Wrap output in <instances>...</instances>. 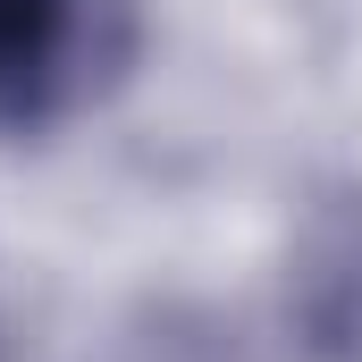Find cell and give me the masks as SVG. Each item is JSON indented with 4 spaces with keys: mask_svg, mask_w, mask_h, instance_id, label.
<instances>
[{
    "mask_svg": "<svg viewBox=\"0 0 362 362\" xmlns=\"http://www.w3.org/2000/svg\"><path fill=\"white\" fill-rule=\"evenodd\" d=\"M135 59L144 0H0V144L93 118Z\"/></svg>",
    "mask_w": 362,
    "mask_h": 362,
    "instance_id": "6da1fadb",
    "label": "cell"
},
{
    "mask_svg": "<svg viewBox=\"0 0 362 362\" xmlns=\"http://www.w3.org/2000/svg\"><path fill=\"white\" fill-rule=\"evenodd\" d=\"M278 320L303 362H362V177L303 194L278 253Z\"/></svg>",
    "mask_w": 362,
    "mask_h": 362,
    "instance_id": "7a4b0ae2",
    "label": "cell"
},
{
    "mask_svg": "<svg viewBox=\"0 0 362 362\" xmlns=\"http://www.w3.org/2000/svg\"><path fill=\"white\" fill-rule=\"evenodd\" d=\"M93 362H262V346L245 337L236 312L202 295H144L101 329Z\"/></svg>",
    "mask_w": 362,
    "mask_h": 362,
    "instance_id": "3957f363",
    "label": "cell"
}]
</instances>
